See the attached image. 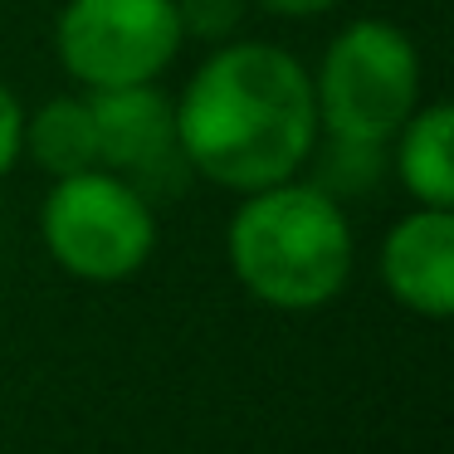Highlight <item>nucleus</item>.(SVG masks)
<instances>
[{"instance_id": "obj_1", "label": "nucleus", "mask_w": 454, "mask_h": 454, "mask_svg": "<svg viewBox=\"0 0 454 454\" xmlns=\"http://www.w3.org/2000/svg\"><path fill=\"white\" fill-rule=\"evenodd\" d=\"M317 137L313 74L278 44H215L176 103V142L191 176L235 196L294 181L313 161Z\"/></svg>"}, {"instance_id": "obj_4", "label": "nucleus", "mask_w": 454, "mask_h": 454, "mask_svg": "<svg viewBox=\"0 0 454 454\" xmlns=\"http://www.w3.org/2000/svg\"><path fill=\"white\" fill-rule=\"evenodd\" d=\"M40 239L64 274L83 284H122L157 249V210L137 186L98 167L50 186Z\"/></svg>"}, {"instance_id": "obj_2", "label": "nucleus", "mask_w": 454, "mask_h": 454, "mask_svg": "<svg viewBox=\"0 0 454 454\" xmlns=\"http://www.w3.org/2000/svg\"><path fill=\"white\" fill-rule=\"evenodd\" d=\"M225 254L254 303L274 313H317L352 278L356 239L342 200L294 176L239 200L225 230Z\"/></svg>"}, {"instance_id": "obj_8", "label": "nucleus", "mask_w": 454, "mask_h": 454, "mask_svg": "<svg viewBox=\"0 0 454 454\" xmlns=\"http://www.w3.org/2000/svg\"><path fill=\"white\" fill-rule=\"evenodd\" d=\"M391 171L415 196V206L454 210V108L450 103H425L395 132Z\"/></svg>"}, {"instance_id": "obj_10", "label": "nucleus", "mask_w": 454, "mask_h": 454, "mask_svg": "<svg viewBox=\"0 0 454 454\" xmlns=\"http://www.w3.org/2000/svg\"><path fill=\"white\" fill-rule=\"evenodd\" d=\"M317 157V176L313 186L327 191L333 200H347V196H362L372 191L376 181L386 176L391 157H386V142H352V137H327L313 147Z\"/></svg>"}, {"instance_id": "obj_6", "label": "nucleus", "mask_w": 454, "mask_h": 454, "mask_svg": "<svg viewBox=\"0 0 454 454\" xmlns=\"http://www.w3.org/2000/svg\"><path fill=\"white\" fill-rule=\"evenodd\" d=\"M93 128H98V167L137 186L157 200L186 191L191 167L176 142V103L157 83H132V89H98L89 93Z\"/></svg>"}, {"instance_id": "obj_12", "label": "nucleus", "mask_w": 454, "mask_h": 454, "mask_svg": "<svg viewBox=\"0 0 454 454\" xmlns=\"http://www.w3.org/2000/svg\"><path fill=\"white\" fill-rule=\"evenodd\" d=\"M25 152V108L5 83H0V176H11Z\"/></svg>"}, {"instance_id": "obj_5", "label": "nucleus", "mask_w": 454, "mask_h": 454, "mask_svg": "<svg viewBox=\"0 0 454 454\" xmlns=\"http://www.w3.org/2000/svg\"><path fill=\"white\" fill-rule=\"evenodd\" d=\"M54 54L89 93L157 83L181 54L176 0H69L54 25Z\"/></svg>"}, {"instance_id": "obj_13", "label": "nucleus", "mask_w": 454, "mask_h": 454, "mask_svg": "<svg viewBox=\"0 0 454 454\" xmlns=\"http://www.w3.org/2000/svg\"><path fill=\"white\" fill-rule=\"evenodd\" d=\"M254 5L269 11V15H284V20H313V15L337 11L342 0H254Z\"/></svg>"}, {"instance_id": "obj_7", "label": "nucleus", "mask_w": 454, "mask_h": 454, "mask_svg": "<svg viewBox=\"0 0 454 454\" xmlns=\"http://www.w3.org/2000/svg\"><path fill=\"white\" fill-rule=\"evenodd\" d=\"M381 284L415 317L444 323L454 313V210L415 206L386 230Z\"/></svg>"}, {"instance_id": "obj_3", "label": "nucleus", "mask_w": 454, "mask_h": 454, "mask_svg": "<svg viewBox=\"0 0 454 454\" xmlns=\"http://www.w3.org/2000/svg\"><path fill=\"white\" fill-rule=\"evenodd\" d=\"M317 132L352 142H386L420 108V54L391 20H352L327 44L313 74Z\"/></svg>"}, {"instance_id": "obj_11", "label": "nucleus", "mask_w": 454, "mask_h": 454, "mask_svg": "<svg viewBox=\"0 0 454 454\" xmlns=\"http://www.w3.org/2000/svg\"><path fill=\"white\" fill-rule=\"evenodd\" d=\"M181 40L196 44H225L245 20V0H176Z\"/></svg>"}, {"instance_id": "obj_9", "label": "nucleus", "mask_w": 454, "mask_h": 454, "mask_svg": "<svg viewBox=\"0 0 454 454\" xmlns=\"http://www.w3.org/2000/svg\"><path fill=\"white\" fill-rule=\"evenodd\" d=\"M25 152L44 176H83L98 171V128H93L89 93H59V98L40 103L25 118Z\"/></svg>"}]
</instances>
